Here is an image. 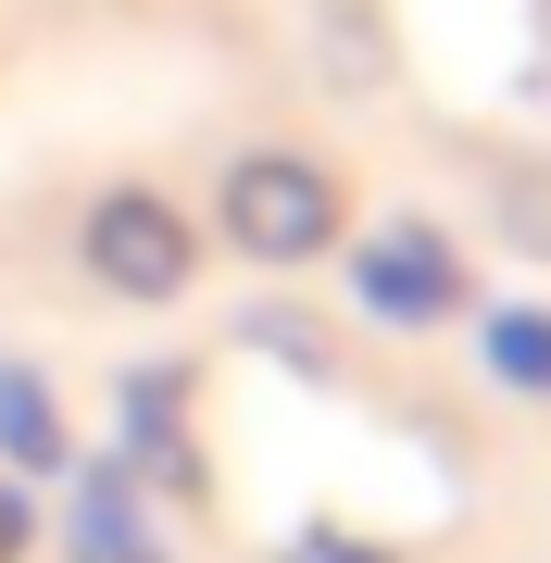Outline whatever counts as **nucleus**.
<instances>
[{"label":"nucleus","mask_w":551,"mask_h":563,"mask_svg":"<svg viewBox=\"0 0 551 563\" xmlns=\"http://www.w3.org/2000/svg\"><path fill=\"white\" fill-rule=\"evenodd\" d=\"M88 263H101L113 288H139V301H164V288L188 276V225L164 201H101L88 213Z\"/></svg>","instance_id":"f257e3e1"},{"label":"nucleus","mask_w":551,"mask_h":563,"mask_svg":"<svg viewBox=\"0 0 551 563\" xmlns=\"http://www.w3.org/2000/svg\"><path fill=\"white\" fill-rule=\"evenodd\" d=\"M225 213H239V239H251V251H301L313 225H327L313 176H288V163H251V176L225 188Z\"/></svg>","instance_id":"f03ea898"},{"label":"nucleus","mask_w":551,"mask_h":563,"mask_svg":"<svg viewBox=\"0 0 551 563\" xmlns=\"http://www.w3.org/2000/svg\"><path fill=\"white\" fill-rule=\"evenodd\" d=\"M0 451L13 463H63V426H51V388L0 363Z\"/></svg>","instance_id":"7ed1b4c3"},{"label":"nucleus","mask_w":551,"mask_h":563,"mask_svg":"<svg viewBox=\"0 0 551 563\" xmlns=\"http://www.w3.org/2000/svg\"><path fill=\"white\" fill-rule=\"evenodd\" d=\"M13 539H25V514H13V501H0V551H13Z\"/></svg>","instance_id":"20e7f679"}]
</instances>
